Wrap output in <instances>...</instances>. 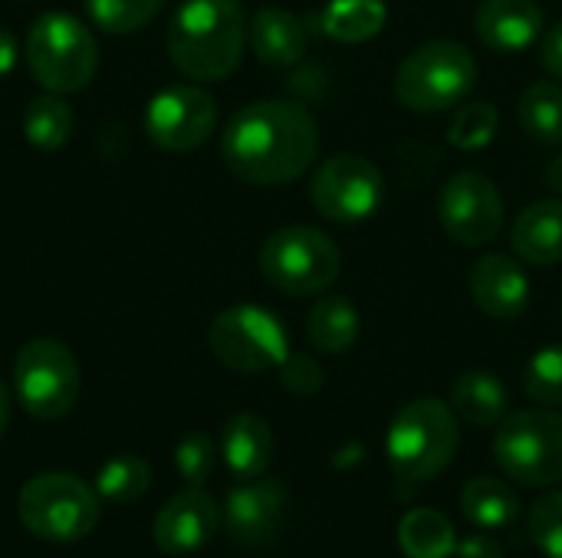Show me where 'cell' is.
Segmentation results:
<instances>
[{
	"label": "cell",
	"mask_w": 562,
	"mask_h": 558,
	"mask_svg": "<svg viewBox=\"0 0 562 558\" xmlns=\"http://www.w3.org/2000/svg\"><path fill=\"white\" fill-rule=\"evenodd\" d=\"M342 270L339 247L329 234L316 227H283L267 237L260 247L263 280L286 296H316L326 293Z\"/></svg>",
	"instance_id": "52a82bcc"
},
{
	"label": "cell",
	"mask_w": 562,
	"mask_h": 558,
	"mask_svg": "<svg viewBox=\"0 0 562 558\" xmlns=\"http://www.w3.org/2000/svg\"><path fill=\"white\" fill-rule=\"evenodd\" d=\"M438 220L458 247H487L504 227V197L481 171H458L438 194Z\"/></svg>",
	"instance_id": "4fadbf2b"
},
{
	"label": "cell",
	"mask_w": 562,
	"mask_h": 558,
	"mask_svg": "<svg viewBox=\"0 0 562 558\" xmlns=\"http://www.w3.org/2000/svg\"><path fill=\"white\" fill-rule=\"evenodd\" d=\"M477 86V62L458 39H431L412 49L395 72V95L418 115L461 105Z\"/></svg>",
	"instance_id": "5b68a950"
},
{
	"label": "cell",
	"mask_w": 562,
	"mask_h": 558,
	"mask_svg": "<svg viewBox=\"0 0 562 558\" xmlns=\"http://www.w3.org/2000/svg\"><path fill=\"white\" fill-rule=\"evenodd\" d=\"M510 243L514 253L530 266L562 263V201H537L517 214Z\"/></svg>",
	"instance_id": "d6986e66"
},
{
	"label": "cell",
	"mask_w": 562,
	"mask_h": 558,
	"mask_svg": "<svg viewBox=\"0 0 562 558\" xmlns=\"http://www.w3.org/2000/svg\"><path fill=\"white\" fill-rule=\"evenodd\" d=\"M398 546L408 558H451L458 553V536L445 513L412 510L398 523Z\"/></svg>",
	"instance_id": "d4e9b609"
},
{
	"label": "cell",
	"mask_w": 562,
	"mask_h": 558,
	"mask_svg": "<svg viewBox=\"0 0 562 558\" xmlns=\"http://www.w3.org/2000/svg\"><path fill=\"white\" fill-rule=\"evenodd\" d=\"M389 23L385 0H329L316 16V26L336 43H366Z\"/></svg>",
	"instance_id": "7402d4cb"
},
{
	"label": "cell",
	"mask_w": 562,
	"mask_h": 558,
	"mask_svg": "<svg viewBox=\"0 0 562 558\" xmlns=\"http://www.w3.org/2000/svg\"><path fill=\"white\" fill-rule=\"evenodd\" d=\"M168 56L191 82L227 79L247 46V16L240 0H184L165 36Z\"/></svg>",
	"instance_id": "7a4b0ae2"
},
{
	"label": "cell",
	"mask_w": 562,
	"mask_h": 558,
	"mask_svg": "<svg viewBox=\"0 0 562 558\" xmlns=\"http://www.w3.org/2000/svg\"><path fill=\"white\" fill-rule=\"evenodd\" d=\"M458 441V414L438 398H415L395 414L385 454L402 483H425L448 470Z\"/></svg>",
	"instance_id": "3957f363"
},
{
	"label": "cell",
	"mask_w": 562,
	"mask_h": 558,
	"mask_svg": "<svg viewBox=\"0 0 562 558\" xmlns=\"http://www.w3.org/2000/svg\"><path fill=\"white\" fill-rule=\"evenodd\" d=\"M7 424H10V391H7V385L0 382V437H3V431H7Z\"/></svg>",
	"instance_id": "f35d334b"
},
{
	"label": "cell",
	"mask_w": 562,
	"mask_h": 558,
	"mask_svg": "<svg viewBox=\"0 0 562 558\" xmlns=\"http://www.w3.org/2000/svg\"><path fill=\"white\" fill-rule=\"evenodd\" d=\"M547 184H550L553 191H560L562 194V155L550 161V168H547Z\"/></svg>",
	"instance_id": "74e56055"
},
{
	"label": "cell",
	"mask_w": 562,
	"mask_h": 558,
	"mask_svg": "<svg viewBox=\"0 0 562 558\" xmlns=\"http://www.w3.org/2000/svg\"><path fill=\"white\" fill-rule=\"evenodd\" d=\"M33 79L56 95L82 92L99 72V43L72 13H43L23 39Z\"/></svg>",
	"instance_id": "277c9868"
},
{
	"label": "cell",
	"mask_w": 562,
	"mask_h": 558,
	"mask_svg": "<svg viewBox=\"0 0 562 558\" xmlns=\"http://www.w3.org/2000/svg\"><path fill=\"white\" fill-rule=\"evenodd\" d=\"M524 391L540 408H562V342L540 349L524 375Z\"/></svg>",
	"instance_id": "f546056e"
},
{
	"label": "cell",
	"mask_w": 562,
	"mask_h": 558,
	"mask_svg": "<svg viewBox=\"0 0 562 558\" xmlns=\"http://www.w3.org/2000/svg\"><path fill=\"white\" fill-rule=\"evenodd\" d=\"M72 128H76V115L56 92L36 95L23 112V135L40 151L63 148L69 141Z\"/></svg>",
	"instance_id": "4316f807"
},
{
	"label": "cell",
	"mask_w": 562,
	"mask_h": 558,
	"mask_svg": "<svg viewBox=\"0 0 562 558\" xmlns=\"http://www.w3.org/2000/svg\"><path fill=\"white\" fill-rule=\"evenodd\" d=\"M517 118L520 128L537 141V145H562V86L560 82H533L524 89L517 102Z\"/></svg>",
	"instance_id": "484cf974"
},
{
	"label": "cell",
	"mask_w": 562,
	"mask_h": 558,
	"mask_svg": "<svg viewBox=\"0 0 562 558\" xmlns=\"http://www.w3.org/2000/svg\"><path fill=\"white\" fill-rule=\"evenodd\" d=\"M451 411L474 428H494L510 414V395L494 372L471 368L451 385Z\"/></svg>",
	"instance_id": "44dd1931"
},
{
	"label": "cell",
	"mask_w": 562,
	"mask_h": 558,
	"mask_svg": "<svg viewBox=\"0 0 562 558\" xmlns=\"http://www.w3.org/2000/svg\"><path fill=\"white\" fill-rule=\"evenodd\" d=\"M175 467L188 487H204L214 474V444L204 431H191L175 447Z\"/></svg>",
	"instance_id": "d6a6232c"
},
{
	"label": "cell",
	"mask_w": 562,
	"mask_h": 558,
	"mask_svg": "<svg viewBox=\"0 0 562 558\" xmlns=\"http://www.w3.org/2000/svg\"><path fill=\"white\" fill-rule=\"evenodd\" d=\"M207 349L224 368L260 375L280 368L290 358V335L270 309L240 303L217 312L207 329Z\"/></svg>",
	"instance_id": "9c48e42d"
},
{
	"label": "cell",
	"mask_w": 562,
	"mask_h": 558,
	"mask_svg": "<svg viewBox=\"0 0 562 558\" xmlns=\"http://www.w3.org/2000/svg\"><path fill=\"white\" fill-rule=\"evenodd\" d=\"M217 526H221L217 503L201 487H188L184 493L171 497L158 510L151 523V539L165 556H191L214 539Z\"/></svg>",
	"instance_id": "9a60e30c"
},
{
	"label": "cell",
	"mask_w": 562,
	"mask_h": 558,
	"mask_svg": "<svg viewBox=\"0 0 562 558\" xmlns=\"http://www.w3.org/2000/svg\"><path fill=\"white\" fill-rule=\"evenodd\" d=\"M471 296L477 309L497 322H514L530 303V276L507 253H484L471 266Z\"/></svg>",
	"instance_id": "2e32d148"
},
{
	"label": "cell",
	"mask_w": 562,
	"mask_h": 558,
	"mask_svg": "<svg viewBox=\"0 0 562 558\" xmlns=\"http://www.w3.org/2000/svg\"><path fill=\"white\" fill-rule=\"evenodd\" d=\"M530 539L547 558H562V490L540 497L527 516Z\"/></svg>",
	"instance_id": "1f68e13d"
},
{
	"label": "cell",
	"mask_w": 562,
	"mask_h": 558,
	"mask_svg": "<svg viewBox=\"0 0 562 558\" xmlns=\"http://www.w3.org/2000/svg\"><path fill=\"white\" fill-rule=\"evenodd\" d=\"M217 125V102L207 89L178 82L151 95L145 109V135L155 148L181 155L194 151L214 135Z\"/></svg>",
	"instance_id": "7c38bea8"
},
{
	"label": "cell",
	"mask_w": 562,
	"mask_h": 558,
	"mask_svg": "<svg viewBox=\"0 0 562 558\" xmlns=\"http://www.w3.org/2000/svg\"><path fill=\"white\" fill-rule=\"evenodd\" d=\"M385 178L375 161L362 155H333L326 158L313 181L310 201L333 224H359L369 220L382 207Z\"/></svg>",
	"instance_id": "8fae6325"
},
{
	"label": "cell",
	"mask_w": 562,
	"mask_h": 558,
	"mask_svg": "<svg viewBox=\"0 0 562 558\" xmlns=\"http://www.w3.org/2000/svg\"><path fill=\"white\" fill-rule=\"evenodd\" d=\"M221 457L227 470L240 480H257L273 457V431L263 418L240 411L224 424L221 434Z\"/></svg>",
	"instance_id": "ffe728a7"
},
{
	"label": "cell",
	"mask_w": 562,
	"mask_h": 558,
	"mask_svg": "<svg viewBox=\"0 0 562 558\" xmlns=\"http://www.w3.org/2000/svg\"><path fill=\"white\" fill-rule=\"evenodd\" d=\"M494 457L501 470L524 487L562 483V414L553 408H530L507 414L497 424Z\"/></svg>",
	"instance_id": "ba28073f"
},
{
	"label": "cell",
	"mask_w": 562,
	"mask_h": 558,
	"mask_svg": "<svg viewBox=\"0 0 562 558\" xmlns=\"http://www.w3.org/2000/svg\"><path fill=\"white\" fill-rule=\"evenodd\" d=\"M280 382L290 395H300V398H313L323 391L326 385V372L323 365L313 358V355H293L280 365Z\"/></svg>",
	"instance_id": "836d02e7"
},
{
	"label": "cell",
	"mask_w": 562,
	"mask_h": 558,
	"mask_svg": "<svg viewBox=\"0 0 562 558\" xmlns=\"http://www.w3.org/2000/svg\"><path fill=\"white\" fill-rule=\"evenodd\" d=\"M247 43L254 56L270 66V69H290L303 62L306 46H310V26L296 13L283 7H260L250 16L247 26Z\"/></svg>",
	"instance_id": "ac0fdd59"
},
{
	"label": "cell",
	"mask_w": 562,
	"mask_h": 558,
	"mask_svg": "<svg viewBox=\"0 0 562 558\" xmlns=\"http://www.w3.org/2000/svg\"><path fill=\"white\" fill-rule=\"evenodd\" d=\"M497 128H501V112L494 102L461 105L451 122V145H458L461 151H481L494 141Z\"/></svg>",
	"instance_id": "4dcf8cb0"
},
{
	"label": "cell",
	"mask_w": 562,
	"mask_h": 558,
	"mask_svg": "<svg viewBox=\"0 0 562 558\" xmlns=\"http://www.w3.org/2000/svg\"><path fill=\"white\" fill-rule=\"evenodd\" d=\"M151 487V467L145 457L138 454H122V457H112L109 464L99 467L95 474V493L115 506H125V503H138Z\"/></svg>",
	"instance_id": "83f0119b"
},
{
	"label": "cell",
	"mask_w": 562,
	"mask_h": 558,
	"mask_svg": "<svg viewBox=\"0 0 562 558\" xmlns=\"http://www.w3.org/2000/svg\"><path fill=\"white\" fill-rule=\"evenodd\" d=\"M310 342L326 355H342L359 339V309L346 296H323L306 316Z\"/></svg>",
	"instance_id": "603a6c76"
},
{
	"label": "cell",
	"mask_w": 562,
	"mask_h": 558,
	"mask_svg": "<svg viewBox=\"0 0 562 558\" xmlns=\"http://www.w3.org/2000/svg\"><path fill=\"white\" fill-rule=\"evenodd\" d=\"M474 33L494 53H520L543 36V10L537 0H484L474 13Z\"/></svg>",
	"instance_id": "e0dca14e"
},
{
	"label": "cell",
	"mask_w": 562,
	"mask_h": 558,
	"mask_svg": "<svg viewBox=\"0 0 562 558\" xmlns=\"http://www.w3.org/2000/svg\"><path fill=\"white\" fill-rule=\"evenodd\" d=\"M458 553H461V558H504V549H501L494 539H487V536H471V539H464Z\"/></svg>",
	"instance_id": "d590c367"
},
{
	"label": "cell",
	"mask_w": 562,
	"mask_h": 558,
	"mask_svg": "<svg viewBox=\"0 0 562 558\" xmlns=\"http://www.w3.org/2000/svg\"><path fill=\"white\" fill-rule=\"evenodd\" d=\"M23 529L53 546L86 539L99 523V493L72 474H40L16 497Z\"/></svg>",
	"instance_id": "8992f818"
},
{
	"label": "cell",
	"mask_w": 562,
	"mask_h": 558,
	"mask_svg": "<svg viewBox=\"0 0 562 558\" xmlns=\"http://www.w3.org/2000/svg\"><path fill=\"white\" fill-rule=\"evenodd\" d=\"M13 391L36 421H59L79 401V362L59 339H33L13 358Z\"/></svg>",
	"instance_id": "30bf717a"
},
{
	"label": "cell",
	"mask_w": 562,
	"mask_h": 558,
	"mask_svg": "<svg viewBox=\"0 0 562 558\" xmlns=\"http://www.w3.org/2000/svg\"><path fill=\"white\" fill-rule=\"evenodd\" d=\"M16 53H20L16 36L7 26H0V76H7L16 66Z\"/></svg>",
	"instance_id": "8d00e7d4"
},
{
	"label": "cell",
	"mask_w": 562,
	"mask_h": 558,
	"mask_svg": "<svg viewBox=\"0 0 562 558\" xmlns=\"http://www.w3.org/2000/svg\"><path fill=\"white\" fill-rule=\"evenodd\" d=\"M221 155L240 181L280 187L313 168L319 155V128L300 102H250L227 122Z\"/></svg>",
	"instance_id": "6da1fadb"
},
{
	"label": "cell",
	"mask_w": 562,
	"mask_h": 558,
	"mask_svg": "<svg viewBox=\"0 0 562 558\" xmlns=\"http://www.w3.org/2000/svg\"><path fill=\"white\" fill-rule=\"evenodd\" d=\"M165 3L168 0H86V13L99 30L125 36L145 30L165 10Z\"/></svg>",
	"instance_id": "f1b7e54d"
},
{
	"label": "cell",
	"mask_w": 562,
	"mask_h": 558,
	"mask_svg": "<svg viewBox=\"0 0 562 558\" xmlns=\"http://www.w3.org/2000/svg\"><path fill=\"white\" fill-rule=\"evenodd\" d=\"M540 62L547 66V72H553L557 79H562V20H557L540 36Z\"/></svg>",
	"instance_id": "e575fe53"
},
{
	"label": "cell",
	"mask_w": 562,
	"mask_h": 558,
	"mask_svg": "<svg viewBox=\"0 0 562 558\" xmlns=\"http://www.w3.org/2000/svg\"><path fill=\"white\" fill-rule=\"evenodd\" d=\"M461 510L477 529H504L520 516V500L504 480L474 477L461 493Z\"/></svg>",
	"instance_id": "cb8c5ba5"
},
{
	"label": "cell",
	"mask_w": 562,
	"mask_h": 558,
	"mask_svg": "<svg viewBox=\"0 0 562 558\" xmlns=\"http://www.w3.org/2000/svg\"><path fill=\"white\" fill-rule=\"evenodd\" d=\"M286 510V487L280 480H247L224 500L221 523L237 546L257 549L277 539Z\"/></svg>",
	"instance_id": "5bb4252c"
}]
</instances>
